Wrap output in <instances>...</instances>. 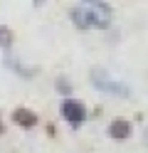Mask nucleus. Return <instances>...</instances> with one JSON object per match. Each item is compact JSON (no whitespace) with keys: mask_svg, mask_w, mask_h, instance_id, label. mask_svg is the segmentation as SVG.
Instances as JSON below:
<instances>
[{"mask_svg":"<svg viewBox=\"0 0 148 153\" xmlns=\"http://www.w3.org/2000/svg\"><path fill=\"white\" fill-rule=\"evenodd\" d=\"M13 121L17 126H22V128H35L39 123V116L35 111H30V109H15L13 111Z\"/></svg>","mask_w":148,"mask_h":153,"instance_id":"20e7f679","label":"nucleus"},{"mask_svg":"<svg viewBox=\"0 0 148 153\" xmlns=\"http://www.w3.org/2000/svg\"><path fill=\"white\" fill-rule=\"evenodd\" d=\"M13 40H15V32L10 30L7 25H0V47H3V50H10V47H13Z\"/></svg>","mask_w":148,"mask_h":153,"instance_id":"6e6552de","label":"nucleus"},{"mask_svg":"<svg viewBox=\"0 0 148 153\" xmlns=\"http://www.w3.org/2000/svg\"><path fill=\"white\" fill-rule=\"evenodd\" d=\"M69 17H72L74 27H79V30H89V22H86V7H72Z\"/></svg>","mask_w":148,"mask_h":153,"instance_id":"0eeeda50","label":"nucleus"},{"mask_svg":"<svg viewBox=\"0 0 148 153\" xmlns=\"http://www.w3.org/2000/svg\"><path fill=\"white\" fill-rule=\"evenodd\" d=\"M91 84H94L99 91H106V94H116V97H131V89H128L123 82L111 79V76H109L106 72H101V69H94V72H91Z\"/></svg>","mask_w":148,"mask_h":153,"instance_id":"f257e3e1","label":"nucleus"},{"mask_svg":"<svg viewBox=\"0 0 148 153\" xmlns=\"http://www.w3.org/2000/svg\"><path fill=\"white\" fill-rule=\"evenodd\" d=\"M86 3H99V0H86Z\"/></svg>","mask_w":148,"mask_h":153,"instance_id":"f8f14e48","label":"nucleus"},{"mask_svg":"<svg viewBox=\"0 0 148 153\" xmlns=\"http://www.w3.org/2000/svg\"><path fill=\"white\" fill-rule=\"evenodd\" d=\"M109 136H111L114 141H126L128 136H131V123H128L126 119H114L111 123H109Z\"/></svg>","mask_w":148,"mask_h":153,"instance_id":"39448f33","label":"nucleus"},{"mask_svg":"<svg viewBox=\"0 0 148 153\" xmlns=\"http://www.w3.org/2000/svg\"><path fill=\"white\" fill-rule=\"evenodd\" d=\"M111 20H114V13H111V7H109L104 0L89 3V7H86V22H89V27L106 30V27H111Z\"/></svg>","mask_w":148,"mask_h":153,"instance_id":"f03ea898","label":"nucleus"},{"mask_svg":"<svg viewBox=\"0 0 148 153\" xmlns=\"http://www.w3.org/2000/svg\"><path fill=\"white\" fill-rule=\"evenodd\" d=\"M143 143L148 146V128H146V133H143Z\"/></svg>","mask_w":148,"mask_h":153,"instance_id":"9d476101","label":"nucleus"},{"mask_svg":"<svg viewBox=\"0 0 148 153\" xmlns=\"http://www.w3.org/2000/svg\"><path fill=\"white\" fill-rule=\"evenodd\" d=\"M5 64H7L10 69H13V72H17V74H22L25 79H32V76L37 74V69H35V67H25V64H17V62L13 59V57H5Z\"/></svg>","mask_w":148,"mask_h":153,"instance_id":"423d86ee","label":"nucleus"},{"mask_svg":"<svg viewBox=\"0 0 148 153\" xmlns=\"http://www.w3.org/2000/svg\"><path fill=\"white\" fill-rule=\"evenodd\" d=\"M42 3H45V0H35V5H42Z\"/></svg>","mask_w":148,"mask_h":153,"instance_id":"9b49d317","label":"nucleus"},{"mask_svg":"<svg viewBox=\"0 0 148 153\" xmlns=\"http://www.w3.org/2000/svg\"><path fill=\"white\" fill-rule=\"evenodd\" d=\"M57 89L62 91L64 97H69V91H72V87H69V82L64 79V76H62V79H57Z\"/></svg>","mask_w":148,"mask_h":153,"instance_id":"1a4fd4ad","label":"nucleus"},{"mask_svg":"<svg viewBox=\"0 0 148 153\" xmlns=\"http://www.w3.org/2000/svg\"><path fill=\"white\" fill-rule=\"evenodd\" d=\"M62 116L72 123V126H79V123L86 119V109H84L77 99H64V104H62Z\"/></svg>","mask_w":148,"mask_h":153,"instance_id":"7ed1b4c3","label":"nucleus"}]
</instances>
